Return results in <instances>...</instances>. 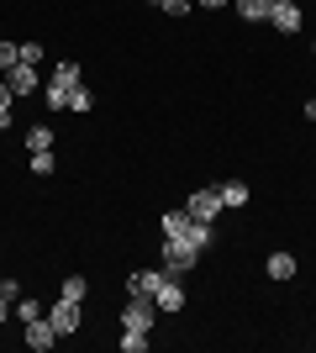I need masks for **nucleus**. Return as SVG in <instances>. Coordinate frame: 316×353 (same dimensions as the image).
<instances>
[{
    "label": "nucleus",
    "instance_id": "obj_1",
    "mask_svg": "<svg viewBox=\"0 0 316 353\" xmlns=\"http://www.w3.org/2000/svg\"><path fill=\"white\" fill-rule=\"evenodd\" d=\"M164 237L190 243L196 253H206V248H211V221H196L190 211H164Z\"/></svg>",
    "mask_w": 316,
    "mask_h": 353
},
{
    "label": "nucleus",
    "instance_id": "obj_2",
    "mask_svg": "<svg viewBox=\"0 0 316 353\" xmlns=\"http://www.w3.org/2000/svg\"><path fill=\"white\" fill-rule=\"evenodd\" d=\"M153 322H158V306H153V295H137L121 306V327H132V332H153Z\"/></svg>",
    "mask_w": 316,
    "mask_h": 353
},
{
    "label": "nucleus",
    "instance_id": "obj_3",
    "mask_svg": "<svg viewBox=\"0 0 316 353\" xmlns=\"http://www.w3.org/2000/svg\"><path fill=\"white\" fill-rule=\"evenodd\" d=\"M158 264H164L169 274H190V269L200 264V253L190 248V243H174V237H164V248H158Z\"/></svg>",
    "mask_w": 316,
    "mask_h": 353
},
{
    "label": "nucleus",
    "instance_id": "obj_4",
    "mask_svg": "<svg viewBox=\"0 0 316 353\" xmlns=\"http://www.w3.org/2000/svg\"><path fill=\"white\" fill-rule=\"evenodd\" d=\"M48 322H53V332H59V338H74V332H79V322H85V316H79V301L59 295V301L48 306Z\"/></svg>",
    "mask_w": 316,
    "mask_h": 353
},
{
    "label": "nucleus",
    "instance_id": "obj_5",
    "mask_svg": "<svg viewBox=\"0 0 316 353\" xmlns=\"http://www.w3.org/2000/svg\"><path fill=\"white\" fill-rule=\"evenodd\" d=\"M269 27L280 32V37H295V32L306 27L301 6H295V0H274V6H269Z\"/></svg>",
    "mask_w": 316,
    "mask_h": 353
},
{
    "label": "nucleus",
    "instance_id": "obj_6",
    "mask_svg": "<svg viewBox=\"0 0 316 353\" xmlns=\"http://www.w3.org/2000/svg\"><path fill=\"white\" fill-rule=\"evenodd\" d=\"M153 306L169 311V316H174V311H185V285H180V274H169V269H164V280H158V290H153Z\"/></svg>",
    "mask_w": 316,
    "mask_h": 353
},
{
    "label": "nucleus",
    "instance_id": "obj_7",
    "mask_svg": "<svg viewBox=\"0 0 316 353\" xmlns=\"http://www.w3.org/2000/svg\"><path fill=\"white\" fill-rule=\"evenodd\" d=\"M185 211H190V216H196V221H216V216H222V190H196V195H190V201H185Z\"/></svg>",
    "mask_w": 316,
    "mask_h": 353
},
{
    "label": "nucleus",
    "instance_id": "obj_8",
    "mask_svg": "<svg viewBox=\"0 0 316 353\" xmlns=\"http://www.w3.org/2000/svg\"><path fill=\"white\" fill-rule=\"evenodd\" d=\"M53 343H59L53 322H48V316H32V322H27V348H32V353H48Z\"/></svg>",
    "mask_w": 316,
    "mask_h": 353
},
{
    "label": "nucleus",
    "instance_id": "obj_9",
    "mask_svg": "<svg viewBox=\"0 0 316 353\" xmlns=\"http://www.w3.org/2000/svg\"><path fill=\"white\" fill-rule=\"evenodd\" d=\"M6 85H11V95H32V90L43 85V79H37V63H16V69H6Z\"/></svg>",
    "mask_w": 316,
    "mask_h": 353
},
{
    "label": "nucleus",
    "instance_id": "obj_10",
    "mask_svg": "<svg viewBox=\"0 0 316 353\" xmlns=\"http://www.w3.org/2000/svg\"><path fill=\"white\" fill-rule=\"evenodd\" d=\"M264 274H269V280H295V253H269V264H264Z\"/></svg>",
    "mask_w": 316,
    "mask_h": 353
},
{
    "label": "nucleus",
    "instance_id": "obj_11",
    "mask_svg": "<svg viewBox=\"0 0 316 353\" xmlns=\"http://www.w3.org/2000/svg\"><path fill=\"white\" fill-rule=\"evenodd\" d=\"M216 190H222V206L227 211H242V206H248V195H253L242 179H227V185H216Z\"/></svg>",
    "mask_w": 316,
    "mask_h": 353
},
{
    "label": "nucleus",
    "instance_id": "obj_12",
    "mask_svg": "<svg viewBox=\"0 0 316 353\" xmlns=\"http://www.w3.org/2000/svg\"><path fill=\"white\" fill-rule=\"evenodd\" d=\"M232 6H238L242 21H269V6H274V0H232Z\"/></svg>",
    "mask_w": 316,
    "mask_h": 353
},
{
    "label": "nucleus",
    "instance_id": "obj_13",
    "mask_svg": "<svg viewBox=\"0 0 316 353\" xmlns=\"http://www.w3.org/2000/svg\"><path fill=\"white\" fill-rule=\"evenodd\" d=\"M153 332H132V327H121V353H148Z\"/></svg>",
    "mask_w": 316,
    "mask_h": 353
},
{
    "label": "nucleus",
    "instance_id": "obj_14",
    "mask_svg": "<svg viewBox=\"0 0 316 353\" xmlns=\"http://www.w3.org/2000/svg\"><path fill=\"white\" fill-rule=\"evenodd\" d=\"M59 295H69V301H85V295H90V280H85V274H69V280L59 285Z\"/></svg>",
    "mask_w": 316,
    "mask_h": 353
},
{
    "label": "nucleus",
    "instance_id": "obj_15",
    "mask_svg": "<svg viewBox=\"0 0 316 353\" xmlns=\"http://www.w3.org/2000/svg\"><path fill=\"white\" fill-rule=\"evenodd\" d=\"M43 148H53V127H32L27 132V153H43Z\"/></svg>",
    "mask_w": 316,
    "mask_h": 353
},
{
    "label": "nucleus",
    "instance_id": "obj_16",
    "mask_svg": "<svg viewBox=\"0 0 316 353\" xmlns=\"http://www.w3.org/2000/svg\"><path fill=\"white\" fill-rule=\"evenodd\" d=\"M59 169V159H53V148H43V153H32V174H53Z\"/></svg>",
    "mask_w": 316,
    "mask_h": 353
},
{
    "label": "nucleus",
    "instance_id": "obj_17",
    "mask_svg": "<svg viewBox=\"0 0 316 353\" xmlns=\"http://www.w3.org/2000/svg\"><path fill=\"white\" fill-rule=\"evenodd\" d=\"M21 63V43H0V74Z\"/></svg>",
    "mask_w": 316,
    "mask_h": 353
},
{
    "label": "nucleus",
    "instance_id": "obj_18",
    "mask_svg": "<svg viewBox=\"0 0 316 353\" xmlns=\"http://www.w3.org/2000/svg\"><path fill=\"white\" fill-rule=\"evenodd\" d=\"M11 105H16V95H11V85L0 79V127H11Z\"/></svg>",
    "mask_w": 316,
    "mask_h": 353
},
{
    "label": "nucleus",
    "instance_id": "obj_19",
    "mask_svg": "<svg viewBox=\"0 0 316 353\" xmlns=\"http://www.w3.org/2000/svg\"><path fill=\"white\" fill-rule=\"evenodd\" d=\"M153 6H158L164 16H190V6H196V0H153Z\"/></svg>",
    "mask_w": 316,
    "mask_h": 353
},
{
    "label": "nucleus",
    "instance_id": "obj_20",
    "mask_svg": "<svg viewBox=\"0 0 316 353\" xmlns=\"http://www.w3.org/2000/svg\"><path fill=\"white\" fill-rule=\"evenodd\" d=\"M90 105H95V95H90L85 85H74V95H69V111H90Z\"/></svg>",
    "mask_w": 316,
    "mask_h": 353
},
{
    "label": "nucleus",
    "instance_id": "obj_21",
    "mask_svg": "<svg viewBox=\"0 0 316 353\" xmlns=\"http://www.w3.org/2000/svg\"><path fill=\"white\" fill-rule=\"evenodd\" d=\"M16 316L32 322V316H48V311H43V301H16Z\"/></svg>",
    "mask_w": 316,
    "mask_h": 353
},
{
    "label": "nucleus",
    "instance_id": "obj_22",
    "mask_svg": "<svg viewBox=\"0 0 316 353\" xmlns=\"http://www.w3.org/2000/svg\"><path fill=\"white\" fill-rule=\"evenodd\" d=\"M21 63H43V43H21Z\"/></svg>",
    "mask_w": 316,
    "mask_h": 353
},
{
    "label": "nucleus",
    "instance_id": "obj_23",
    "mask_svg": "<svg viewBox=\"0 0 316 353\" xmlns=\"http://www.w3.org/2000/svg\"><path fill=\"white\" fill-rule=\"evenodd\" d=\"M0 295H11V301H21V280H16V274H6V280H0Z\"/></svg>",
    "mask_w": 316,
    "mask_h": 353
},
{
    "label": "nucleus",
    "instance_id": "obj_24",
    "mask_svg": "<svg viewBox=\"0 0 316 353\" xmlns=\"http://www.w3.org/2000/svg\"><path fill=\"white\" fill-rule=\"evenodd\" d=\"M11 311H16V301H11V295H0V322H6Z\"/></svg>",
    "mask_w": 316,
    "mask_h": 353
},
{
    "label": "nucleus",
    "instance_id": "obj_25",
    "mask_svg": "<svg viewBox=\"0 0 316 353\" xmlns=\"http://www.w3.org/2000/svg\"><path fill=\"white\" fill-rule=\"evenodd\" d=\"M200 6H206V11H216V6H232V0H200Z\"/></svg>",
    "mask_w": 316,
    "mask_h": 353
},
{
    "label": "nucleus",
    "instance_id": "obj_26",
    "mask_svg": "<svg viewBox=\"0 0 316 353\" xmlns=\"http://www.w3.org/2000/svg\"><path fill=\"white\" fill-rule=\"evenodd\" d=\"M306 121H316V101H306Z\"/></svg>",
    "mask_w": 316,
    "mask_h": 353
},
{
    "label": "nucleus",
    "instance_id": "obj_27",
    "mask_svg": "<svg viewBox=\"0 0 316 353\" xmlns=\"http://www.w3.org/2000/svg\"><path fill=\"white\" fill-rule=\"evenodd\" d=\"M311 348H316V338H311Z\"/></svg>",
    "mask_w": 316,
    "mask_h": 353
},
{
    "label": "nucleus",
    "instance_id": "obj_28",
    "mask_svg": "<svg viewBox=\"0 0 316 353\" xmlns=\"http://www.w3.org/2000/svg\"><path fill=\"white\" fill-rule=\"evenodd\" d=\"M295 6H301V0H295Z\"/></svg>",
    "mask_w": 316,
    "mask_h": 353
},
{
    "label": "nucleus",
    "instance_id": "obj_29",
    "mask_svg": "<svg viewBox=\"0 0 316 353\" xmlns=\"http://www.w3.org/2000/svg\"><path fill=\"white\" fill-rule=\"evenodd\" d=\"M311 53H316V48H311Z\"/></svg>",
    "mask_w": 316,
    "mask_h": 353
}]
</instances>
